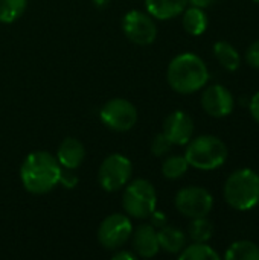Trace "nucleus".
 <instances>
[{"label": "nucleus", "instance_id": "16", "mask_svg": "<svg viewBox=\"0 0 259 260\" xmlns=\"http://www.w3.org/2000/svg\"><path fill=\"white\" fill-rule=\"evenodd\" d=\"M157 239H159L160 248L165 250L166 253H171V254H179L186 247L185 233L182 230L176 229V227L165 225V227L159 229Z\"/></svg>", "mask_w": 259, "mask_h": 260}, {"label": "nucleus", "instance_id": "13", "mask_svg": "<svg viewBox=\"0 0 259 260\" xmlns=\"http://www.w3.org/2000/svg\"><path fill=\"white\" fill-rule=\"evenodd\" d=\"M131 235H133V250L140 257L150 259L159 253L160 245H159V239H157V232L151 224L139 225L136 229V232Z\"/></svg>", "mask_w": 259, "mask_h": 260}, {"label": "nucleus", "instance_id": "17", "mask_svg": "<svg viewBox=\"0 0 259 260\" xmlns=\"http://www.w3.org/2000/svg\"><path fill=\"white\" fill-rule=\"evenodd\" d=\"M182 14H183V20H182L183 27L189 35L198 37V35L206 32L208 15H206L205 9L197 8V6H191V8H186Z\"/></svg>", "mask_w": 259, "mask_h": 260}, {"label": "nucleus", "instance_id": "31", "mask_svg": "<svg viewBox=\"0 0 259 260\" xmlns=\"http://www.w3.org/2000/svg\"><path fill=\"white\" fill-rule=\"evenodd\" d=\"M104 2H105V0H96V3H98V5H102Z\"/></svg>", "mask_w": 259, "mask_h": 260}, {"label": "nucleus", "instance_id": "24", "mask_svg": "<svg viewBox=\"0 0 259 260\" xmlns=\"http://www.w3.org/2000/svg\"><path fill=\"white\" fill-rule=\"evenodd\" d=\"M172 146H174V145L171 143V140H169L163 133H160V134H157V136L154 137V140H153V143H151V152H153V155H156V157H163V155H166V154L171 151Z\"/></svg>", "mask_w": 259, "mask_h": 260}, {"label": "nucleus", "instance_id": "26", "mask_svg": "<svg viewBox=\"0 0 259 260\" xmlns=\"http://www.w3.org/2000/svg\"><path fill=\"white\" fill-rule=\"evenodd\" d=\"M246 61H247V64L252 66L253 69H259V40H256L255 43H252V44L247 47Z\"/></svg>", "mask_w": 259, "mask_h": 260}, {"label": "nucleus", "instance_id": "4", "mask_svg": "<svg viewBox=\"0 0 259 260\" xmlns=\"http://www.w3.org/2000/svg\"><path fill=\"white\" fill-rule=\"evenodd\" d=\"M229 151L226 143L215 136H200L189 140L185 158L189 166L200 171H214L221 168L227 160Z\"/></svg>", "mask_w": 259, "mask_h": 260}, {"label": "nucleus", "instance_id": "7", "mask_svg": "<svg viewBox=\"0 0 259 260\" xmlns=\"http://www.w3.org/2000/svg\"><path fill=\"white\" fill-rule=\"evenodd\" d=\"M131 174V161L121 154H111L102 161L98 172V181L105 192H118L127 186Z\"/></svg>", "mask_w": 259, "mask_h": 260}, {"label": "nucleus", "instance_id": "5", "mask_svg": "<svg viewBox=\"0 0 259 260\" xmlns=\"http://www.w3.org/2000/svg\"><path fill=\"white\" fill-rule=\"evenodd\" d=\"M124 210L136 219H147L156 210L157 193L154 186L147 180H136L128 184L122 197Z\"/></svg>", "mask_w": 259, "mask_h": 260}, {"label": "nucleus", "instance_id": "23", "mask_svg": "<svg viewBox=\"0 0 259 260\" xmlns=\"http://www.w3.org/2000/svg\"><path fill=\"white\" fill-rule=\"evenodd\" d=\"M189 236L194 242H208L214 235V225L208 219V216L203 218H194L189 224Z\"/></svg>", "mask_w": 259, "mask_h": 260}, {"label": "nucleus", "instance_id": "25", "mask_svg": "<svg viewBox=\"0 0 259 260\" xmlns=\"http://www.w3.org/2000/svg\"><path fill=\"white\" fill-rule=\"evenodd\" d=\"M58 184H61V186L66 187V189H73V187H76V184H78V177L73 174V169L61 168Z\"/></svg>", "mask_w": 259, "mask_h": 260}, {"label": "nucleus", "instance_id": "14", "mask_svg": "<svg viewBox=\"0 0 259 260\" xmlns=\"http://www.w3.org/2000/svg\"><path fill=\"white\" fill-rule=\"evenodd\" d=\"M85 158V148L84 145L75 139V137H67L61 142L56 151V160L61 168L67 169H76L81 166V163Z\"/></svg>", "mask_w": 259, "mask_h": 260}, {"label": "nucleus", "instance_id": "28", "mask_svg": "<svg viewBox=\"0 0 259 260\" xmlns=\"http://www.w3.org/2000/svg\"><path fill=\"white\" fill-rule=\"evenodd\" d=\"M249 108H250V114L252 117L259 123V91L255 93L250 99V104H249Z\"/></svg>", "mask_w": 259, "mask_h": 260}, {"label": "nucleus", "instance_id": "3", "mask_svg": "<svg viewBox=\"0 0 259 260\" xmlns=\"http://www.w3.org/2000/svg\"><path fill=\"white\" fill-rule=\"evenodd\" d=\"M226 203L240 212L250 210L259 204V175L252 169H238L229 175L224 184Z\"/></svg>", "mask_w": 259, "mask_h": 260}, {"label": "nucleus", "instance_id": "10", "mask_svg": "<svg viewBox=\"0 0 259 260\" xmlns=\"http://www.w3.org/2000/svg\"><path fill=\"white\" fill-rule=\"evenodd\" d=\"M122 30L125 37L140 46L151 44L157 37V26L150 14L142 11H130L122 20Z\"/></svg>", "mask_w": 259, "mask_h": 260}, {"label": "nucleus", "instance_id": "8", "mask_svg": "<svg viewBox=\"0 0 259 260\" xmlns=\"http://www.w3.org/2000/svg\"><path fill=\"white\" fill-rule=\"evenodd\" d=\"M176 209L186 218H203L208 216L214 207L212 195L198 186H189L177 192Z\"/></svg>", "mask_w": 259, "mask_h": 260}, {"label": "nucleus", "instance_id": "2", "mask_svg": "<svg viewBox=\"0 0 259 260\" xmlns=\"http://www.w3.org/2000/svg\"><path fill=\"white\" fill-rule=\"evenodd\" d=\"M166 79L169 87L177 93L191 94L208 84L209 70L198 55L185 52L172 58L166 70Z\"/></svg>", "mask_w": 259, "mask_h": 260}, {"label": "nucleus", "instance_id": "22", "mask_svg": "<svg viewBox=\"0 0 259 260\" xmlns=\"http://www.w3.org/2000/svg\"><path fill=\"white\" fill-rule=\"evenodd\" d=\"M189 165L185 158V155H172V157H168L163 165H162V174L165 178L168 180H179L182 178L186 171H188Z\"/></svg>", "mask_w": 259, "mask_h": 260}, {"label": "nucleus", "instance_id": "15", "mask_svg": "<svg viewBox=\"0 0 259 260\" xmlns=\"http://www.w3.org/2000/svg\"><path fill=\"white\" fill-rule=\"evenodd\" d=\"M147 11L157 20H171L179 17L188 6V0H145Z\"/></svg>", "mask_w": 259, "mask_h": 260}, {"label": "nucleus", "instance_id": "11", "mask_svg": "<svg viewBox=\"0 0 259 260\" xmlns=\"http://www.w3.org/2000/svg\"><path fill=\"white\" fill-rule=\"evenodd\" d=\"M234 96L232 93L220 84H214L205 88L202 94V107L211 117H226L234 111Z\"/></svg>", "mask_w": 259, "mask_h": 260}, {"label": "nucleus", "instance_id": "9", "mask_svg": "<svg viewBox=\"0 0 259 260\" xmlns=\"http://www.w3.org/2000/svg\"><path fill=\"white\" fill-rule=\"evenodd\" d=\"M131 233L133 225L128 216L113 213L101 222L98 229V241L105 250H118L130 239Z\"/></svg>", "mask_w": 259, "mask_h": 260}, {"label": "nucleus", "instance_id": "6", "mask_svg": "<svg viewBox=\"0 0 259 260\" xmlns=\"http://www.w3.org/2000/svg\"><path fill=\"white\" fill-rule=\"evenodd\" d=\"M99 117L107 128L116 133H125L136 125L137 108L127 99L114 98L102 105Z\"/></svg>", "mask_w": 259, "mask_h": 260}, {"label": "nucleus", "instance_id": "19", "mask_svg": "<svg viewBox=\"0 0 259 260\" xmlns=\"http://www.w3.org/2000/svg\"><path fill=\"white\" fill-rule=\"evenodd\" d=\"M224 257L227 260H259V247L252 241H237L227 248Z\"/></svg>", "mask_w": 259, "mask_h": 260}, {"label": "nucleus", "instance_id": "12", "mask_svg": "<svg viewBox=\"0 0 259 260\" xmlns=\"http://www.w3.org/2000/svg\"><path fill=\"white\" fill-rule=\"evenodd\" d=\"M163 134L171 140L172 145H188L194 134V120L185 111H174L165 119Z\"/></svg>", "mask_w": 259, "mask_h": 260}, {"label": "nucleus", "instance_id": "30", "mask_svg": "<svg viewBox=\"0 0 259 260\" xmlns=\"http://www.w3.org/2000/svg\"><path fill=\"white\" fill-rule=\"evenodd\" d=\"M134 254L133 253H128V251H119L113 256L114 260H134Z\"/></svg>", "mask_w": 259, "mask_h": 260}, {"label": "nucleus", "instance_id": "29", "mask_svg": "<svg viewBox=\"0 0 259 260\" xmlns=\"http://www.w3.org/2000/svg\"><path fill=\"white\" fill-rule=\"evenodd\" d=\"M215 0H188V3H191V6H197V8H202V9H206L209 8Z\"/></svg>", "mask_w": 259, "mask_h": 260}, {"label": "nucleus", "instance_id": "21", "mask_svg": "<svg viewBox=\"0 0 259 260\" xmlns=\"http://www.w3.org/2000/svg\"><path fill=\"white\" fill-rule=\"evenodd\" d=\"M27 0H0V21L14 23L26 11Z\"/></svg>", "mask_w": 259, "mask_h": 260}, {"label": "nucleus", "instance_id": "27", "mask_svg": "<svg viewBox=\"0 0 259 260\" xmlns=\"http://www.w3.org/2000/svg\"><path fill=\"white\" fill-rule=\"evenodd\" d=\"M150 221H151V225H153L154 229H162V227H165V225L168 224L166 215H165L163 212H157V210H154V212L150 215Z\"/></svg>", "mask_w": 259, "mask_h": 260}, {"label": "nucleus", "instance_id": "18", "mask_svg": "<svg viewBox=\"0 0 259 260\" xmlns=\"http://www.w3.org/2000/svg\"><path fill=\"white\" fill-rule=\"evenodd\" d=\"M214 55L217 61L229 72H235L241 66V58L238 50L227 41H218L214 44Z\"/></svg>", "mask_w": 259, "mask_h": 260}, {"label": "nucleus", "instance_id": "20", "mask_svg": "<svg viewBox=\"0 0 259 260\" xmlns=\"http://www.w3.org/2000/svg\"><path fill=\"white\" fill-rule=\"evenodd\" d=\"M180 260H218L220 254L206 242H194L179 253Z\"/></svg>", "mask_w": 259, "mask_h": 260}, {"label": "nucleus", "instance_id": "1", "mask_svg": "<svg viewBox=\"0 0 259 260\" xmlns=\"http://www.w3.org/2000/svg\"><path fill=\"white\" fill-rule=\"evenodd\" d=\"M60 172L61 166L56 157L46 151H34L24 158L20 168V180L29 193L44 195L55 189Z\"/></svg>", "mask_w": 259, "mask_h": 260}]
</instances>
